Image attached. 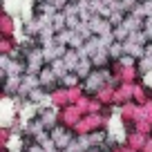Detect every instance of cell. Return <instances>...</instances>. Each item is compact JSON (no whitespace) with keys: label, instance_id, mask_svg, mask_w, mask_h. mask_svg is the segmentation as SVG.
I'll use <instances>...</instances> for the list:
<instances>
[{"label":"cell","instance_id":"6da1fadb","mask_svg":"<svg viewBox=\"0 0 152 152\" xmlns=\"http://www.w3.org/2000/svg\"><path fill=\"white\" fill-rule=\"evenodd\" d=\"M139 2H145V0H139Z\"/></svg>","mask_w":152,"mask_h":152}]
</instances>
